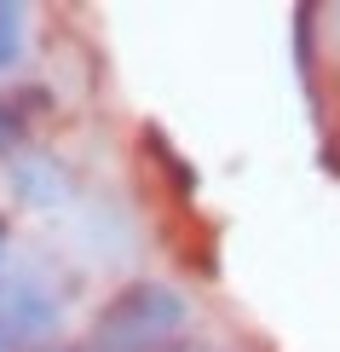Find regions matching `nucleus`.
I'll return each mask as SVG.
<instances>
[{
    "label": "nucleus",
    "instance_id": "f257e3e1",
    "mask_svg": "<svg viewBox=\"0 0 340 352\" xmlns=\"http://www.w3.org/2000/svg\"><path fill=\"white\" fill-rule=\"evenodd\" d=\"M185 318H190V300L173 283L139 277V283H122L104 306H98L87 352H150L161 341H173V335L185 329Z\"/></svg>",
    "mask_w": 340,
    "mask_h": 352
},
{
    "label": "nucleus",
    "instance_id": "f03ea898",
    "mask_svg": "<svg viewBox=\"0 0 340 352\" xmlns=\"http://www.w3.org/2000/svg\"><path fill=\"white\" fill-rule=\"evenodd\" d=\"M64 324V300L35 272H0V352H35L52 346Z\"/></svg>",
    "mask_w": 340,
    "mask_h": 352
},
{
    "label": "nucleus",
    "instance_id": "7ed1b4c3",
    "mask_svg": "<svg viewBox=\"0 0 340 352\" xmlns=\"http://www.w3.org/2000/svg\"><path fill=\"white\" fill-rule=\"evenodd\" d=\"M12 190H18L29 208H52L64 197V173H58L52 156H18L12 162Z\"/></svg>",
    "mask_w": 340,
    "mask_h": 352
},
{
    "label": "nucleus",
    "instance_id": "20e7f679",
    "mask_svg": "<svg viewBox=\"0 0 340 352\" xmlns=\"http://www.w3.org/2000/svg\"><path fill=\"white\" fill-rule=\"evenodd\" d=\"M23 110H47V93L18 87L12 98H0V151H18V144H23V133H29V116Z\"/></svg>",
    "mask_w": 340,
    "mask_h": 352
},
{
    "label": "nucleus",
    "instance_id": "39448f33",
    "mask_svg": "<svg viewBox=\"0 0 340 352\" xmlns=\"http://www.w3.org/2000/svg\"><path fill=\"white\" fill-rule=\"evenodd\" d=\"M23 58V6L0 0V69H12Z\"/></svg>",
    "mask_w": 340,
    "mask_h": 352
},
{
    "label": "nucleus",
    "instance_id": "423d86ee",
    "mask_svg": "<svg viewBox=\"0 0 340 352\" xmlns=\"http://www.w3.org/2000/svg\"><path fill=\"white\" fill-rule=\"evenodd\" d=\"M150 352H196V346H190L185 335H173V341H161V346H150Z\"/></svg>",
    "mask_w": 340,
    "mask_h": 352
},
{
    "label": "nucleus",
    "instance_id": "0eeeda50",
    "mask_svg": "<svg viewBox=\"0 0 340 352\" xmlns=\"http://www.w3.org/2000/svg\"><path fill=\"white\" fill-rule=\"evenodd\" d=\"M6 248H12V237H6V219H0V272H6Z\"/></svg>",
    "mask_w": 340,
    "mask_h": 352
},
{
    "label": "nucleus",
    "instance_id": "6e6552de",
    "mask_svg": "<svg viewBox=\"0 0 340 352\" xmlns=\"http://www.w3.org/2000/svg\"><path fill=\"white\" fill-rule=\"evenodd\" d=\"M35 352H87V346H58V341H52V346H35Z\"/></svg>",
    "mask_w": 340,
    "mask_h": 352
}]
</instances>
